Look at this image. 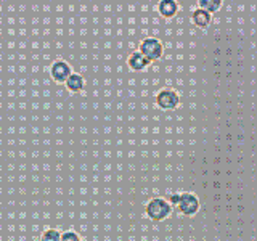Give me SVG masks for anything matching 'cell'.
<instances>
[{
    "instance_id": "8",
    "label": "cell",
    "mask_w": 257,
    "mask_h": 241,
    "mask_svg": "<svg viewBox=\"0 0 257 241\" xmlns=\"http://www.w3.org/2000/svg\"><path fill=\"white\" fill-rule=\"evenodd\" d=\"M64 85H66V88L69 92H82L84 90V87H85V80L84 77L77 74V72H71V76L66 79V82H64Z\"/></svg>"
},
{
    "instance_id": "3",
    "label": "cell",
    "mask_w": 257,
    "mask_h": 241,
    "mask_svg": "<svg viewBox=\"0 0 257 241\" xmlns=\"http://www.w3.org/2000/svg\"><path fill=\"white\" fill-rule=\"evenodd\" d=\"M199 198L195 195V193H190V191H185V193H180L179 196V203H177V207H179V211L187 215V217H193L196 215L198 211H199Z\"/></svg>"
},
{
    "instance_id": "4",
    "label": "cell",
    "mask_w": 257,
    "mask_h": 241,
    "mask_svg": "<svg viewBox=\"0 0 257 241\" xmlns=\"http://www.w3.org/2000/svg\"><path fill=\"white\" fill-rule=\"evenodd\" d=\"M179 103H180V96L175 90H172V88H163V90H159L156 95V104L164 111L175 109L179 106Z\"/></svg>"
},
{
    "instance_id": "12",
    "label": "cell",
    "mask_w": 257,
    "mask_h": 241,
    "mask_svg": "<svg viewBox=\"0 0 257 241\" xmlns=\"http://www.w3.org/2000/svg\"><path fill=\"white\" fill-rule=\"evenodd\" d=\"M60 241H82V239H80V236L74 230H68V231L61 233V239Z\"/></svg>"
},
{
    "instance_id": "1",
    "label": "cell",
    "mask_w": 257,
    "mask_h": 241,
    "mask_svg": "<svg viewBox=\"0 0 257 241\" xmlns=\"http://www.w3.org/2000/svg\"><path fill=\"white\" fill-rule=\"evenodd\" d=\"M145 212L150 217L151 220L155 222H161L166 220L172 212V206L169 204V201L164 198H153L148 201L147 207H145Z\"/></svg>"
},
{
    "instance_id": "7",
    "label": "cell",
    "mask_w": 257,
    "mask_h": 241,
    "mask_svg": "<svg viewBox=\"0 0 257 241\" xmlns=\"http://www.w3.org/2000/svg\"><path fill=\"white\" fill-rule=\"evenodd\" d=\"M158 12L164 18H172L179 12V4L175 0H161L158 4Z\"/></svg>"
},
{
    "instance_id": "2",
    "label": "cell",
    "mask_w": 257,
    "mask_h": 241,
    "mask_svg": "<svg viewBox=\"0 0 257 241\" xmlns=\"http://www.w3.org/2000/svg\"><path fill=\"white\" fill-rule=\"evenodd\" d=\"M139 52L151 63V61L159 60L161 56H163V53H164V45L156 37H147V39L142 40Z\"/></svg>"
},
{
    "instance_id": "6",
    "label": "cell",
    "mask_w": 257,
    "mask_h": 241,
    "mask_svg": "<svg viewBox=\"0 0 257 241\" xmlns=\"http://www.w3.org/2000/svg\"><path fill=\"white\" fill-rule=\"evenodd\" d=\"M127 64H128V68H131L132 71H143V69H147L150 66V61L145 58V56L139 50H137V52L128 55Z\"/></svg>"
},
{
    "instance_id": "11",
    "label": "cell",
    "mask_w": 257,
    "mask_h": 241,
    "mask_svg": "<svg viewBox=\"0 0 257 241\" xmlns=\"http://www.w3.org/2000/svg\"><path fill=\"white\" fill-rule=\"evenodd\" d=\"M61 239V233L56 230V228H48L44 231L42 238H40V241H60Z\"/></svg>"
},
{
    "instance_id": "13",
    "label": "cell",
    "mask_w": 257,
    "mask_h": 241,
    "mask_svg": "<svg viewBox=\"0 0 257 241\" xmlns=\"http://www.w3.org/2000/svg\"><path fill=\"white\" fill-rule=\"evenodd\" d=\"M179 196H180V193H175V195H172L171 198H169L167 201H169V204H175L177 206V203H179Z\"/></svg>"
},
{
    "instance_id": "10",
    "label": "cell",
    "mask_w": 257,
    "mask_h": 241,
    "mask_svg": "<svg viewBox=\"0 0 257 241\" xmlns=\"http://www.w3.org/2000/svg\"><path fill=\"white\" fill-rule=\"evenodd\" d=\"M220 7H222V0H199L198 2V8L207 12L209 15L219 12Z\"/></svg>"
},
{
    "instance_id": "9",
    "label": "cell",
    "mask_w": 257,
    "mask_h": 241,
    "mask_svg": "<svg viewBox=\"0 0 257 241\" xmlns=\"http://www.w3.org/2000/svg\"><path fill=\"white\" fill-rule=\"evenodd\" d=\"M193 23H195V26L201 28V29H206L209 24L212 21V16L209 15L207 12L201 10V8H196L195 12H193V16H191Z\"/></svg>"
},
{
    "instance_id": "5",
    "label": "cell",
    "mask_w": 257,
    "mask_h": 241,
    "mask_svg": "<svg viewBox=\"0 0 257 241\" xmlns=\"http://www.w3.org/2000/svg\"><path fill=\"white\" fill-rule=\"evenodd\" d=\"M71 72H72V69H71V66L66 63V61H55L53 64H52V68H50V76H52V79L55 80V82H60V84H63V82H66V79L71 76Z\"/></svg>"
}]
</instances>
